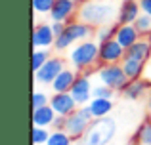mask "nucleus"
Instances as JSON below:
<instances>
[{"mask_svg": "<svg viewBox=\"0 0 151 145\" xmlns=\"http://www.w3.org/2000/svg\"><path fill=\"white\" fill-rule=\"evenodd\" d=\"M117 14V8L111 2H100V0H88L81 8V19L88 25H105Z\"/></svg>", "mask_w": 151, "mask_h": 145, "instance_id": "obj_1", "label": "nucleus"}, {"mask_svg": "<svg viewBox=\"0 0 151 145\" xmlns=\"http://www.w3.org/2000/svg\"><path fill=\"white\" fill-rule=\"evenodd\" d=\"M115 130H117L115 120L101 116L88 126V130L84 132V136L81 139V145H107L113 139Z\"/></svg>", "mask_w": 151, "mask_h": 145, "instance_id": "obj_2", "label": "nucleus"}, {"mask_svg": "<svg viewBox=\"0 0 151 145\" xmlns=\"http://www.w3.org/2000/svg\"><path fill=\"white\" fill-rule=\"evenodd\" d=\"M92 116L94 115H92V111H90V107L73 111L67 116L65 132L71 138H81V136H84V132L88 130V126H90V119H92Z\"/></svg>", "mask_w": 151, "mask_h": 145, "instance_id": "obj_3", "label": "nucleus"}, {"mask_svg": "<svg viewBox=\"0 0 151 145\" xmlns=\"http://www.w3.org/2000/svg\"><path fill=\"white\" fill-rule=\"evenodd\" d=\"M90 34V27L88 23H71V25L65 27L61 34L55 38V48L58 50H63L75 40H81V38H86Z\"/></svg>", "mask_w": 151, "mask_h": 145, "instance_id": "obj_4", "label": "nucleus"}, {"mask_svg": "<svg viewBox=\"0 0 151 145\" xmlns=\"http://www.w3.org/2000/svg\"><path fill=\"white\" fill-rule=\"evenodd\" d=\"M96 57H100V48H98L94 42H84V44H81L78 48H75L73 54H71V59H73V63L77 65V67H86V65H90Z\"/></svg>", "mask_w": 151, "mask_h": 145, "instance_id": "obj_5", "label": "nucleus"}, {"mask_svg": "<svg viewBox=\"0 0 151 145\" xmlns=\"http://www.w3.org/2000/svg\"><path fill=\"white\" fill-rule=\"evenodd\" d=\"M100 78L105 86L109 88H124L126 86V73L122 67L119 65H109V67H103L100 71Z\"/></svg>", "mask_w": 151, "mask_h": 145, "instance_id": "obj_6", "label": "nucleus"}, {"mask_svg": "<svg viewBox=\"0 0 151 145\" xmlns=\"http://www.w3.org/2000/svg\"><path fill=\"white\" fill-rule=\"evenodd\" d=\"M75 97L71 94H65V92H58L54 97H52L50 105L54 107V111L58 115H63V116H69L71 113L75 111Z\"/></svg>", "mask_w": 151, "mask_h": 145, "instance_id": "obj_7", "label": "nucleus"}, {"mask_svg": "<svg viewBox=\"0 0 151 145\" xmlns=\"http://www.w3.org/2000/svg\"><path fill=\"white\" fill-rule=\"evenodd\" d=\"M63 71V63L59 59H48L40 69L37 71V80L44 82V84H50L58 78V74Z\"/></svg>", "mask_w": 151, "mask_h": 145, "instance_id": "obj_8", "label": "nucleus"}, {"mask_svg": "<svg viewBox=\"0 0 151 145\" xmlns=\"http://www.w3.org/2000/svg\"><path fill=\"white\" fill-rule=\"evenodd\" d=\"M122 46L119 40H105L101 42L100 48V59L105 61V63H113V61H119L122 57Z\"/></svg>", "mask_w": 151, "mask_h": 145, "instance_id": "obj_9", "label": "nucleus"}, {"mask_svg": "<svg viewBox=\"0 0 151 145\" xmlns=\"http://www.w3.org/2000/svg\"><path fill=\"white\" fill-rule=\"evenodd\" d=\"M54 29L48 25H38L33 33V48H46L54 42Z\"/></svg>", "mask_w": 151, "mask_h": 145, "instance_id": "obj_10", "label": "nucleus"}, {"mask_svg": "<svg viewBox=\"0 0 151 145\" xmlns=\"http://www.w3.org/2000/svg\"><path fill=\"white\" fill-rule=\"evenodd\" d=\"M55 115L58 113L54 111V107H48V105H44V107H38L33 111V124L35 126H50V124H54L55 120Z\"/></svg>", "mask_w": 151, "mask_h": 145, "instance_id": "obj_11", "label": "nucleus"}, {"mask_svg": "<svg viewBox=\"0 0 151 145\" xmlns=\"http://www.w3.org/2000/svg\"><path fill=\"white\" fill-rule=\"evenodd\" d=\"M69 92H71V96L75 97L77 103H86V101L90 99V82H88V78L78 76Z\"/></svg>", "mask_w": 151, "mask_h": 145, "instance_id": "obj_12", "label": "nucleus"}, {"mask_svg": "<svg viewBox=\"0 0 151 145\" xmlns=\"http://www.w3.org/2000/svg\"><path fill=\"white\" fill-rule=\"evenodd\" d=\"M75 10V0H55L54 8H52V19L54 21H65Z\"/></svg>", "mask_w": 151, "mask_h": 145, "instance_id": "obj_13", "label": "nucleus"}, {"mask_svg": "<svg viewBox=\"0 0 151 145\" xmlns=\"http://www.w3.org/2000/svg\"><path fill=\"white\" fill-rule=\"evenodd\" d=\"M138 19V2L134 0H124L122 6L119 8V21L122 25H130Z\"/></svg>", "mask_w": 151, "mask_h": 145, "instance_id": "obj_14", "label": "nucleus"}, {"mask_svg": "<svg viewBox=\"0 0 151 145\" xmlns=\"http://www.w3.org/2000/svg\"><path fill=\"white\" fill-rule=\"evenodd\" d=\"M117 40L121 42V46L124 50H128L130 46L134 44V42L138 40V31H136V27H130V25H122V27H119L117 29Z\"/></svg>", "mask_w": 151, "mask_h": 145, "instance_id": "obj_15", "label": "nucleus"}, {"mask_svg": "<svg viewBox=\"0 0 151 145\" xmlns=\"http://www.w3.org/2000/svg\"><path fill=\"white\" fill-rule=\"evenodd\" d=\"M75 80H77V78H75V73L73 71H61V73L58 74V78L52 82V86H54L55 92H67V90L73 88Z\"/></svg>", "mask_w": 151, "mask_h": 145, "instance_id": "obj_16", "label": "nucleus"}, {"mask_svg": "<svg viewBox=\"0 0 151 145\" xmlns=\"http://www.w3.org/2000/svg\"><path fill=\"white\" fill-rule=\"evenodd\" d=\"M149 52H151L149 42H134V44L128 48V52H126V57H134V59L145 61L147 56H149Z\"/></svg>", "mask_w": 151, "mask_h": 145, "instance_id": "obj_17", "label": "nucleus"}, {"mask_svg": "<svg viewBox=\"0 0 151 145\" xmlns=\"http://www.w3.org/2000/svg\"><path fill=\"white\" fill-rule=\"evenodd\" d=\"M122 69H124V73H126L128 78H138L140 73H142V69H144V61L134 59V57H126V59L122 61Z\"/></svg>", "mask_w": 151, "mask_h": 145, "instance_id": "obj_18", "label": "nucleus"}, {"mask_svg": "<svg viewBox=\"0 0 151 145\" xmlns=\"http://www.w3.org/2000/svg\"><path fill=\"white\" fill-rule=\"evenodd\" d=\"M90 111H92L94 116L101 119V116H105L107 113L111 111V101L107 99V97H96V99L92 101V105H90Z\"/></svg>", "mask_w": 151, "mask_h": 145, "instance_id": "obj_19", "label": "nucleus"}, {"mask_svg": "<svg viewBox=\"0 0 151 145\" xmlns=\"http://www.w3.org/2000/svg\"><path fill=\"white\" fill-rule=\"evenodd\" d=\"M69 143H71V136L67 132H54L46 141V145H69Z\"/></svg>", "mask_w": 151, "mask_h": 145, "instance_id": "obj_20", "label": "nucleus"}, {"mask_svg": "<svg viewBox=\"0 0 151 145\" xmlns=\"http://www.w3.org/2000/svg\"><path fill=\"white\" fill-rule=\"evenodd\" d=\"M144 90H145V82H140V80H134L130 86H124L126 96L132 97V99H134V97H138V96H142Z\"/></svg>", "mask_w": 151, "mask_h": 145, "instance_id": "obj_21", "label": "nucleus"}, {"mask_svg": "<svg viewBox=\"0 0 151 145\" xmlns=\"http://www.w3.org/2000/svg\"><path fill=\"white\" fill-rule=\"evenodd\" d=\"M134 27H136L138 33H147V31H151V15H147V14L138 15V19L134 21Z\"/></svg>", "mask_w": 151, "mask_h": 145, "instance_id": "obj_22", "label": "nucleus"}, {"mask_svg": "<svg viewBox=\"0 0 151 145\" xmlns=\"http://www.w3.org/2000/svg\"><path fill=\"white\" fill-rule=\"evenodd\" d=\"M55 0H33V8L37 14H46V11H52Z\"/></svg>", "mask_w": 151, "mask_h": 145, "instance_id": "obj_23", "label": "nucleus"}, {"mask_svg": "<svg viewBox=\"0 0 151 145\" xmlns=\"http://www.w3.org/2000/svg\"><path fill=\"white\" fill-rule=\"evenodd\" d=\"M48 132H46V128L44 126H35L33 128V143L35 145H40V143H44V141H48Z\"/></svg>", "mask_w": 151, "mask_h": 145, "instance_id": "obj_24", "label": "nucleus"}, {"mask_svg": "<svg viewBox=\"0 0 151 145\" xmlns=\"http://www.w3.org/2000/svg\"><path fill=\"white\" fill-rule=\"evenodd\" d=\"M48 61V52H40V50H35V54H33V69H35V73L38 71V69L42 67V65Z\"/></svg>", "mask_w": 151, "mask_h": 145, "instance_id": "obj_25", "label": "nucleus"}, {"mask_svg": "<svg viewBox=\"0 0 151 145\" xmlns=\"http://www.w3.org/2000/svg\"><path fill=\"white\" fill-rule=\"evenodd\" d=\"M136 139H140L142 143H149L151 141V124L149 122L142 124V128L136 132Z\"/></svg>", "mask_w": 151, "mask_h": 145, "instance_id": "obj_26", "label": "nucleus"}, {"mask_svg": "<svg viewBox=\"0 0 151 145\" xmlns=\"http://www.w3.org/2000/svg\"><path fill=\"white\" fill-rule=\"evenodd\" d=\"M46 103H48V97H46L44 94H40V92H35V96H33V109L44 107Z\"/></svg>", "mask_w": 151, "mask_h": 145, "instance_id": "obj_27", "label": "nucleus"}, {"mask_svg": "<svg viewBox=\"0 0 151 145\" xmlns=\"http://www.w3.org/2000/svg\"><path fill=\"white\" fill-rule=\"evenodd\" d=\"M94 96L96 97H107V99H109V97L113 96V92H111L109 86H100V88H94Z\"/></svg>", "mask_w": 151, "mask_h": 145, "instance_id": "obj_28", "label": "nucleus"}, {"mask_svg": "<svg viewBox=\"0 0 151 145\" xmlns=\"http://www.w3.org/2000/svg\"><path fill=\"white\" fill-rule=\"evenodd\" d=\"M113 33H117V31H115V27H107V29H101L100 31V34H98V36H100V40L101 42H105V40H111V34Z\"/></svg>", "mask_w": 151, "mask_h": 145, "instance_id": "obj_29", "label": "nucleus"}, {"mask_svg": "<svg viewBox=\"0 0 151 145\" xmlns=\"http://www.w3.org/2000/svg\"><path fill=\"white\" fill-rule=\"evenodd\" d=\"M140 8L144 10V14L151 15V0H140Z\"/></svg>", "mask_w": 151, "mask_h": 145, "instance_id": "obj_30", "label": "nucleus"}, {"mask_svg": "<svg viewBox=\"0 0 151 145\" xmlns=\"http://www.w3.org/2000/svg\"><path fill=\"white\" fill-rule=\"evenodd\" d=\"M52 29H54V34H55V36H59V34L65 31V27H63V23H61V21H55L54 25H52Z\"/></svg>", "mask_w": 151, "mask_h": 145, "instance_id": "obj_31", "label": "nucleus"}, {"mask_svg": "<svg viewBox=\"0 0 151 145\" xmlns=\"http://www.w3.org/2000/svg\"><path fill=\"white\" fill-rule=\"evenodd\" d=\"M149 107H151V101H149Z\"/></svg>", "mask_w": 151, "mask_h": 145, "instance_id": "obj_32", "label": "nucleus"}, {"mask_svg": "<svg viewBox=\"0 0 151 145\" xmlns=\"http://www.w3.org/2000/svg\"><path fill=\"white\" fill-rule=\"evenodd\" d=\"M144 145H149V143H144Z\"/></svg>", "mask_w": 151, "mask_h": 145, "instance_id": "obj_33", "label": "nucleus"}, {"mask_svg": "<svg viewBox=\"0 0 151 145\" xmlns=\"http://www.w3.org/2000/svg\"><path fill=\"white\" fill-rule=\"evenodd\" d=\"M149 145H151V141H149Z\"/></svg>", "mask_w": 151, "mask_h": 145, "instance_id": "obj_34", "label": "nucleus"}]
</instances>
